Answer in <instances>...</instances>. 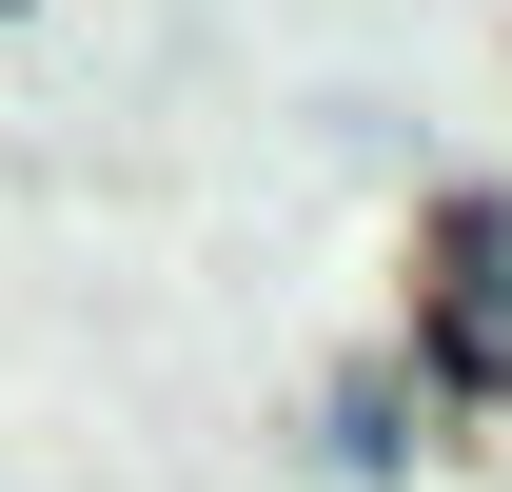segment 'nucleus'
<instances>
[{
	"label": "nucleus",
	"instance_id": "obj_1",
	"mask_svg": "<svg viewBox=\"0 0 512 492\" xmlns=\"http://www.w3.org/2000/svg\"><path fill=\"white\" fill-rule=\"evenodd\" d=\"M394 453H414V394L355 374V394H335V473H394Z\"/></svg>",
	"mask_w": 512,
	"mask_h": 492
}]
</instances>
